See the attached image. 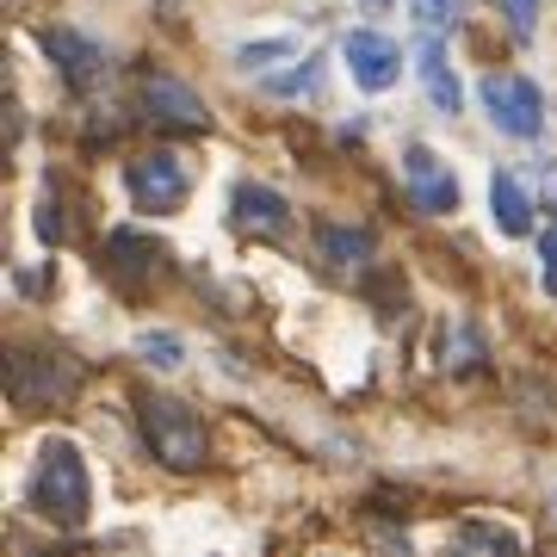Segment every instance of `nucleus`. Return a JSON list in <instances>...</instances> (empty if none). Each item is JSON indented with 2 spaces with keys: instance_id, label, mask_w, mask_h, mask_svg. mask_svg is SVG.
<instances>
[{
  "instance_id": "1",
  "label": "nucleus",
  "mask_w": 557,
  "mask_h": 557,
  "mask_svg": "<svg viewBox=\"0 0 557 557\" xmlns=\"http://www.w3.org/2000/svg\"><path fill=\"white\" fill-rule=\"evenodd\" d=\"M25 502L44 520H57V527H81L87 520L94 483H87V458H81L75 440H44L38 465H32V483H25Z\"/></svg>"
},
{
  "instance_id": "2",
  "label": "nucleus",
  "mask_w": 557,
  "mask_h": 557,
  "mask_svg": "<svg viewBox=\"0 0 557 557\" xmlns=\"http://www.w3.org/2000/svg\"><path fill=\"white\" fill-rule=\"evenodd\" d=\"M137 416H143L149 453H156L168 471H199L205 465V421L193 416L180 397H143Z\"/></svg>"
},
{
  "instance_id": "3",
  "label": "nucleus",
  "mask_w": 557,
  "mask_h": 557,
  "mask_svg": "<svg viewBox=\"0 0 557 557\" xmlns=\"http://www.w3.org/2000/svg\"><path fill=\"white\" fill-rule=\"evenodd\" d=\"M81 391V359L69 354H20L7 366V397L20 403V409H57Z\"/></svg>"
},
{
  "instance_id": "16",
  "label": "nucleus",
  "mask_w": 557,
  "mask_h": 557,
  "mask_svg": "<svg viewBox=\"0 0 557 557\" xmlns=\"http://www.w3.org/2000/svg\"><path fill=\"white\" fill-rule=\"evenodd\" d=\"M137 354L156 366V372H174V366H186V341L174 335V329H149V335L137 341Z\"/></svg>"
},
{
  "instance_id": "23",
  "label": "nucleus",
  "mask_w": 557,
  "mask_h": 557,
  "mask_svg": "<svg viewBox=\"0 0 557 557\" xmlns=\"http://www.w3.org/2000/svg\"><path fill=\"white\" fill-rule=\"evenodd\" d=\"M552 508H557V496H552Z\"/></svg>"
},
{
  "instance_id": "5",
  "label": "nucleus",
  "mask_w": 557,
  "mask_h": 557,
  "mask_svg": "<svg viewBox=\"0 0 557 557\" xmlns=\"http://www.w3.org/2000/svg\"><path fill=\"white\" fill-rule=\"evenodd\" d=\"M124 186H131V199H137V211H180L186 205V193H193V180H186V161L174 156V149H156V156L131 161V174H124Z\"/></svg>"
},
{
  "instance_id": "8",
  "label": "nucleus",
  "mask_w": 557,
  "mask_h": 557,
  "mask_svg": "<svg viewBox=\"0 0 557 557\" xmlns=\"http://www.w3.org/2000/svg\"><path fill=\"white\" fill-rule=\"evenodd\" d=\"M230 223H236L242 236L278 242V236H292V205L278 199L273 186H260V180H242L236 193H230Z\"/></svg>"
},
{
  "instance_id": "17",
  "label": "nucleus",
  "mask_w": 557,
  "mask_h": 557,
  "mask_svg": "<svg viewBox=\"0 0 557 557\" xmlns=\"http://www.w3.org/2000/svg\"><path fill=\"white\" fill-rule=\"evenodd\" d=\"M285 57H298V38H260V44H242L236 50L242 69H273V62H285Z\"/></svg>"
},
{
  "instance_id": "18",
  "label": "nucleus",
  "mask_w": 557,
  "mask_h": 557,
  "mask_svg": "<svg viewBox=\"0 0 557 557\" xmlns=\"http://www.w3.org/2000/svg\"><path fill=\"white\" fill-rule=\"evenodd\" d=\"M317 81H322V69H317V57H304L292 75H278V81H267V94H278V100H292V94H317Z\"/></svg>"
},
{
  "instance_id": "14",
  "label": "nucleus",
  "mask_w": 557,
  "mask_h": 557,
  "mask_svg": "<svg viewBox=\"0 0 557 557\" xmlns=\"http://www.w3.org/2000/svg\"><path fill=\"white\" fill-rule=\"evenodd\" d=\"M490 218H496L502 236H533V199H527L520 174H496V180H490Z\"/></svg>"
},
{
  "instance_id": "10",
  "label": "nucleus",
  "mask_w": 557,
  "mask_h": 557,
  "mask_svg": "<svg viewBox=\"0 0 557 557\" xmlns=\"http://www.w3.org/2000/svg\"><path fill=\"white\" fill-rule=\"evenodd\" d=\"M143 106H149V119L168 124V131H211L205 100L174 75H143Z\"/></svg>"
},
{
  "instance_id": "20",
  "label": "nucleus",
  "mask_w": 557,
  "mask_h": 557,
  "mask_svg": "<svg viewBox=\"0 0 557 557\" xmlns=\"http://www.w3.org/2000/svg\"><path fill=\"white\" fill-rule=\"evenodd\" d=\"M416 13H421V25H453L458 20V0H416Z\"/></svg>"
},
{
  "instance_id": "11",
  "label": "nucleus",
  "mask_w": 557,
  "mask_h": 557,
  "mask_svg": "<svg viewBox=\"0 0 557 557\" xmlns=\"http://www.w3.org/2000/svg\"><path fill=\"white\" fill-rule=\"evenodd\" d=\"M44 57L62 69V81L75 87V94H87V87H100L106 81V50L94 38H81V32H69V25H57V32H44Z\"/></svg>"
},
{
  "instance_id": "6",
  "label": "nucleus",
  "mask_w": 557,
  "mask_h": 557,
  "mask_svg": "<svg viewBox=\"0 0 557 557\" xmlns=\"http://www.w3.org/2000/svg\"><path fill=\"white\" fill-rule=\"evenodd\" d=\"M403 186H409V205L428 211V218L458 211V180H453V168H446L428 143H409V149H403Z\"/></svg>"
},
{
  "instance_id": "12",
  "label": "nucleus",
  "mask_w": 557,
  "mask_h": 557,
  "mask_svg": "<svg viewBox=\"0 0 557 557\" xmlns=\"http://www.w3.org/2000/svg\"><path fill=\"white\" fill-rule=\"evenodd\" d=\"M416 75H421V87H428L434 112H446V119H453L458 106H465V87H458L453 62H446V44H440V32H428V38L416 44Z\"/></svg>"
},
{
  "instance_id": "15",
  "label": "nucleus",
  "mask_w": 557,
  "mask_h": 557,
  "mask_svg": "<svg viewBox=\"0 0 557 557\" xmlns=\"http://www.w3.org/2000/svg\"><path fill=\"white\" fill-rule=\"evenodd\" d=\"M458 545H465V552H496V557L527 552V539H520L515 527H496V520H465V527H458Z\"/></svg>"
},
{
  "instance_id": "21",
  "label": "nucleus",
  "mask_w": 557,
  "mask_h": 557,
  "mask_svg": "<svg viewBox=\"0 0 557 557\" xmlns=\"http://www.w3.org/2000/svg\"><path fill=\"white\" fill-rule=\"evenodd\" d=\"M539 260H545V267H539V278H545V292H557V230L545 242H539Z\"/></svg>"
},
{
  "instance_id": "13",
  "label": "nucleus",
  "mask_w": 557,
  "mask_h": 557,
  "mask_svg": "<svg viewBox=\"0 0 557 557\" xmlns=\"http://www.w3.org/2000/svg\"><path fill=\"white\" fill-rule=\"evenodd\" d=\"M317 255H322V267H329V273L354 278V273H366V267H372V236H366V230H347V223H329V230L317 236Z\"/></svg>"
},
{
  "instance_id": "9",
  "label": "nucleus",
  "mask_w": 557,
  "mask_h": 557,
  "mask_svg": "<svg viewBox=\"0 0 557 557\" xmlns=\"http://www.w3.org/2000/svg\"><path fill=\"white\" fill-rule=\"evenodd\" d=\"M161 267H168V248H161V242L137 236V230H112V236H106V273L119 278L124 292L156 285Z\"/></svg>"
},
{
  "instance_id": "4",
  "label": "nucleus",
  "mask_w": 557,
  "mask_h": 557,
  "mask_svg": "<svg viewBox=\"0 0 557 557\" xmlns=\"http://www.w3.org/2000/svg\"><path fill=\"white\" fill-rule=\"evenodd\" d=\"M478 100L502 137H539L545 131V94L527 75H490L478 87Z\"/></svg>"
},
{
  "instance_id": "19",
  "label": "nucleus",
  "mask_w": 557,
  "mask_h": 557,
  "mask_svg": "<svg viewBox=\"0 0 557 557\" xmlns=\"http://www.w3.org/2000/svg\"><path fill=\"white\" fill-rule=\"evenodd\" d=\"M502 13H508V32H515V38H533L539 0H502Z\"/></svg>"
},
{
  "instance_id": "7",
  "label": "nucleus",
  "mask_w": 557,
  "mask_h": 557,
  "mask_svg": "<svg viewBox=\"0 0 557 557\" xmlns=\"http://www.w3.org/2000/svg\"><path fill=\"white\" fill-rule=\"evenodd\" d=\"M341 62H347L354 87H366V94H391V87L403 81V50L384 38V32H347Z\"/></svg>"
},
{
  "instance_id": "22",
  "label": "nucleus",
  "mask_w": 557,
  "mask_h": 557,
  "mask_svg": "<svg viewBox=\"0 0 557 557\" xmlns=\"http://www.w3.org/2000/svg\"><path fill=\"white\" fill-rule=\"evenodd\" d=\"M366 7H384V0H366Z\"/></svg>"
}]
</instances>
